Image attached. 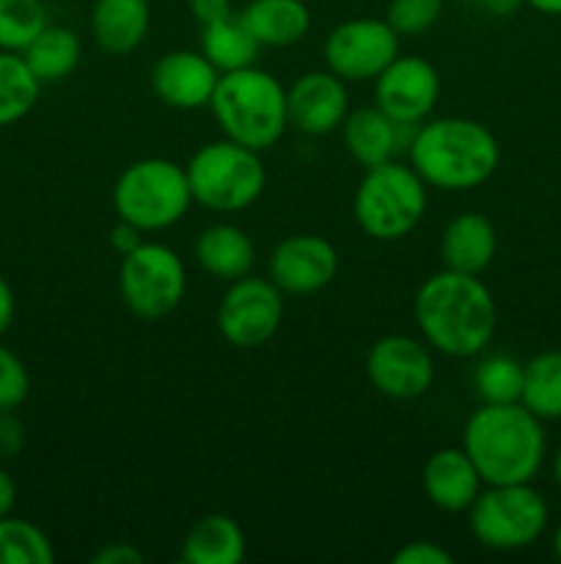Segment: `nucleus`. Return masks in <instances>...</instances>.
<instances>
[{
	"instance_id": "obj_1",
	"label": "nucleus",
	"mask_w": 561,
	"mask_h": 564,
	"mask_svg": "<svg viewBox=\"0 0 561 564\" xmlns=\"http://www.w3.org/2000/svg\"><path fill=\"white\" fill-rule=\"evenodd\" d=\"M413 314L427 345L451 358L479 356L495 336L498 308L479 275L443 270L418 286Z\"/></svg>"
},
{
	"instance_id": "obj_2",
	"label": "nucleus",
	"mask_w": 561,
	"mask_h": 564,
	"mask_svg": "<svg viewBox=\"0 0 561 564\" xmlns=\"http://www.w3.org/2000/svg\"><path fill=\"white\" fill-rule=\"evenodd\" d=\"M542 419L520 402L482 405L465 424L462 449L484 485L531 482L544 463Z\"/></svg>"
},
{
	"instance_id": "obj_3",
	"label": "nucleus",
	"mask_w": 561,
	"mask_h": 564,
	"mask_svg": "<svg viewBox=\"0 0 561 564\" xmlns=\"http://www.w3.org/2000/svg\"><path fill=\"white\" fill-rule=\"evenodd\" d=\"M407 154L427 185L440 191H471L495 174L501 147L479 121L449 116L416 127Z\"/></svg>"
},
{
	"instance_id": "obj_4",
	"label": "nucleus",
	"mask_w": 561,
	"mask_h": 564,
	"mask_svg": "<svg viewBox=\"0 0 561 564\" xmlns=\"http://www.w3.org/2000/svg\"><path fill=\"white\" fill-rule=\"evenodd\" d=\"M215 121L229 141L253 152L275 147L286 132V88L258 66L223 72L209 99Z\"/></svg>"
},
{
	"instance_id": "obj_5",
	"label": "nucleus",
	"mask_w": 561,
	"mask_h": 564,
	"mask_svg": "<svg viewBox=\"0 0 561 564\" xmlns=\"http://www.w3.org/2000/svg\"><path fill=\"white\" fill-rule=\"evenodd\" d=\"M193 202L212 213H240L264 193V163L258 152L237 141L204 143L185 165Z\"/></svg>"
},
{
	"instance_id": "obj_6",
	"label": "nucleus",
	"mask_w": 561,
	"mask_h": 564,
	"mask_svg": "<svg viewBox=\"0 0 561 564\" xmlns=\"http://www.w3.org/2000/svg\"><path fill=\"white\" fill-rule=\"evenodd\" d=\"M427 209V182L416 169L388 163L366 169L355 191V220L374 240H402L410 235Z\"/></svg>"
},
{
	"instance_id": "obj_7",
	"label": "nucleus",
	"mask_w": 561,
	"mask_h": 564,
	"mask_svg": "<svg viewBox=\"0 0 561 564\" xmlns=\"http://www.w3.org/2000/svg\"><path fill=\"white\" fill-rule=\"evenodd\" d=\"M190 204L193 193L187 174L174 160H138L113 187V207L119 220H127L141 231H160L179 224Z\"/></svg>"
},
{
	"instance_id": "obj_8",
	"label": "nucleus",
	"mask_w": 561,
	"mask_h": 564,
	"mask_svg": "<svg viewBox=\"0 0 561 564\" xmlns=\"http://www.w3.org/2000/svg\"><path fill=\"white\" fill-rule=\"evenodd\" d=\"M471 532L484 549L520 551L548 529V501L531 482L490 485L471 505Z\"/></svg>"
},
{
	"instance_id": "obj_9",
	"label": "nucleus",
	"mask_w": 561,
	"mask_h": 564,
	"mask_svg": "<svg viewBox=\"0 0 561 564\" xmlns=\"http://www.w3.org/2000/svg\"><path fill=\"white\" fill-rule=\"evenodd\" d=\"M185 264L179 253L163 242H141L135 251L121 257L119 292L135 317H168L185 297Z\"/></svg>"
},
{
	"instance_id": "obj_10",
	"label": "nucleus",
	"mask_w": 561,
	"mask_h": 564,
	"mask_svg": "<svg viewBox=\"0 0 561 564\" xmlns=\"http://www.w3.org/2000/svg\"><path fill=\"white\" fill-rule=\"evenodd\" d=\"M280 319H284V301L280 290L270 279L242 275L231 281L218 306L220 336L240 350L267 345L278 334Z\"/></svg>"
},
{
	"instance_id": "obj_11",
	"label": "nucleus",
	"mask_w": 561,
	"mask_h": 564,
	"mask_svg": "<svg viewBox=\"0 0 561 564\" xmlns=\"http://www.w3.org/2000/svg\"><path fill=\"white\" fill-rule=\"evenodd\" d=\"M399 55V33L385 20L358 17L330 31L324 39V61L341 80H377L380 72Z\"/></svg>"
},
{
	"instance_id": "obj_12",
	"label": "nucleus",
	"mask_w": 561,
	"mask_h": 564,
	"mask_svg": "<svg viewBox=\"0 0 561 564\" xmlns=\"http://www.w3.org/2000/svg\"><path fill=\"white\" fill-rule=\"evenodd\" d=\"M366 375L369 383L388 400H418L435 383L432 352L413 336H383L369 350Z\"/></svg>"
},
{
	"instance_id": "obj_13",
	"label": "nucleus",
	"mask_w": 561,
	"mask_h": 564,
	"mask_svg": "<svg viewBox=\"0 0 561 564\" xmlns=\"http://www.w3.org/2000/svg\"><path fill=\"white\" fill-rule=\"evenodd\" d=\"M438 94V69L418 55H396L374 80L377 108L396 124H421L435 110Z\"/></svg>"
},
{
	"instance_id": "obj_14",
	"label": "nucleus",
	"mask_w": 561,
	"mask_h": 564,
	"mask_svg": "<svg viewBox=\"0 0 561 564\" xmlns=\"http://www.w3.org/2000/svg\"><path fill=\"white\" fill-rule=\"evenodd\" d=\"M339 253L319 235H292L270 253V281L280 292L311 295L336 279Z\"/></svg>"
},
{
	"instance_id": "obj_15",
	"label": "nucleus",
	"mask_w": 561,
	"mask_h": 564,
	"mask_svg": "<svg viewBox=\"0 0 561 564\" xmlns=\"http://www.w3.org/2000/svg\"><path fill=\"white\" fill-rule=\"evenodd\" d=\"M346 86L333 72H306L286 88V121L302 135H328L346 119Z\"/></svg>"
},
{
	"instance_id": "obj_16",
	"label": "nucleus",
	"mask_w": 561,
	"mask_h": 564,
	"mask_svg": "<svg viewBox=\"0 0 561 564\" xmlns=\"http://www.w3.org/2000/svg\"><path fill=\"white\" fill-rule=\"evenodd\" d=\"M220 72L215 69L204 53L193 50H176L165 53L152 69V88L160 102L168 108L196 110L209 105Z\"/></svg>"
},
{
	"instance_id": "obj_17",
	"label": "nucleus",
	"mask_w": 561,
	"mask_h": 564,
	"mask_svg": "<svg viewBox=\"0 0 561 564\" xmlns=\"http://www.w3.org/2000/svg\"><path fill=\"white\" fill-rule=\"evenodd\" d=\"M418 127V124H416ZM410 124H396L391 116L374 108H358L346 113L344 124H341V135H344V147L363 169H374L388 160H394L396 152L410 147L413 135L407 138ZM416 132V130H413Z\"/></svg>"
},
{
	"instance_id": "obj_18",
	"label": "nucleus",
	"mask_w": 561,
	"mask_h": 564,
	"mask_svg": "<svg viewBox=\"0 0 561 564\" xmlns=\"http://www.w3.org/2000/svg\"><path fill=\"white\" fill-rule=\"evenodd\" d=\"M424 494L446 512H465L482 494V477L465 449H440L427 460L421 474Z\"/></svg>"
},
{
	"instance_id": "obj_19",
	"label": "nucleus",
	"mask_w": 561,
	"mask_h": 564,
	"mask_svg": "<svg viewBox=\"0 0 561 564\" xmlns=\"http://www.w3.org/2000/svg\"><path fill=\"white\" fill-rule=\"evenodd\" d=\"M498 251L495 226L479 213H462L443 229L440 237V259L446 270L482 275Z\"/></svg>"
},
{
	"instance_id": "obj_20",
	"label": "nucleus",
	"mask_w": 561,
	"mask_h": 564,
	"mask_svg": "<svg viewBox=\"0 0 561 564\" xmlns=\"http://www.w3.org/2000/svg\"><path fill=\"white\" fill-rule=\"evenodd\" d=\"M148 22V0H97L91 9L94 42L110 55L132 53L146 39Z\"/></svg>"
},
{
	"instance_id": "obj_21",
	"label": "nucleus",
	"mask_w": 561,
	"mask_h": 564,
	"mask_svg": "<svg viewBox=\"0 0 561 564\" xmlns=\"http://www.w3.org/2000/svg\"><path fill=\"white\" fill-rule=\"evenodd\" d=\"M240 17L262 47H292L311 28V11L302 0H251Z\"/></svg>"
},
{
	"instance_id": "obj_22",
	"label": "nucleus",
	"mask_w": 561,
	"mask_h": 564,
	"mask_svg": "<svg viewBox=\"0 0 561 564\" xmlns=\"http://www.w3.org/2000/svg\"><path fill=\"white\" fill-rule=\"evenodd\" d=\"M245 560V534L229 516H204L193 523L182 543L185 564H237Z\"/></svg>"
},
{
	"instance_id": "obj_23",
	"label": "nucleus",
	"mask_w": 561,
	"mask_h": 564,
	"mask_svg": "<svg viewBox=\"0 0 561 564\" xmlns=\"http://www.w3.org/2000/svg\"><path fill=\"white\" fill-rule=\"evenodd\" d=\"M196 259L204 273L220 281H237L251 273L253 242L240 226L215 224L198 235Z\"/></svg>"
},
{
	"instance_id": "obj_24",
	"label": "nucleus",
	"mask_w": 561,
	"mask_h": 564,
	"mask_svg": "<svg viewBox=\"0 0 561 564\" xmlns=\"http://www.w3.org/2000/svg\"><path fill=\"white\" fill-rule=\"evenodd\" d=\"M20 55L38 83H58L80 64V39L72 28L47 25Z\"/></svg>"
},
{
	"instance_id": "obj_25",
	"label": "nucleus",
	"mask_w": 561,
	"mask_h": 564,
	"mask_svg": "<svg viewBox=\"0 0 561 564\" xmlns=\"http://www.w3.org/2000/svg\"><path fill=\"white\" fill-rule=\"evenodd\" d=\"M258 47L262 44L248 31L240 14H231L226 20L212 22V25H204L201 31V53L207 55V61L218 72H234L253 66Z\"/></svg>"
},
{
	"instance_id": "obj_26",
	"label": "nucleus",
	"mask_w": 561,
	"mask_h": 564,
	"mask_svg": "<svg viewBox=\"0 0 561 564\" xmlns=\"http://www.w3.org/2000/svg\"><path fill=\"white\" fill-rule=\"evenodd\" d=\"M520 405L542 422L561 419V350L539 352L522 367Z\"/></svg>"
},
{
	"instance_id": "obj_27",
	"label": "nucleus",
	"mask_w": 561,
	"mask_h": 564,
	"mask_svg": "<svg viewBox=\"0 0 561 564\" xmlns=\"http://www.w3.org/2000/svg\"><path fill=\"white\" fill-rule=\"evenodd\" d=\"M42 83L20 53L0 50V127L16 124L36 105Z\"/></svg>"
},
{
	"instance_id": "obj_28",
	"label": "nucleus",
	"mask_w": 561,
	"mask_h": 564,
	"mask_svg": "<svg viewBox=\"0 0 561 564\" xmlns=\"http://www.w3.org/2000/svg\"><path fill=\"white\" fill-rule=\"evenodd\" d=\"M522 367H526V364L506 356V352H493V356L482 358L476 372H473V386H476V394L482 397L484 405H509V402H520Z\"/></svg>"
},
{
	"instance_id": "obj_29",
	"label": "nucleus",
	"mask_w": 561,
	"mask_h": 564,
	"mask_svg": "<svg viewBox=\"0 0 561 564\" xmlns=\"http://www.w3.org/2000/svg\"><path fill=\"white\" fill-rule=\"evenodd\" d=\"M47 534L25 518H0V564H53Z\"/></svg>"
},
{
	"instance_id": "obj_30",
	"label": "nucleus",
	"mask_w": 561,
	"mask_h": 564,
	"mask_svg": "<svg viewBox=\"0 0 561 564\" xmlns=\"http://www.w3.org/2000/svg\"><path fill=\"white\" fill-rule=\"evenodd\" d=\"M47 25L42 0H0V50L22 53Z\"/></svg>"
},
{
	"instance_id": "obj_31",
	"label": "nucleus",
	"mask_w": 561,
	"mask_h": 564,
	"mask_svg": "<svg viewBox=\"0 0 561 564\" xmlns=\"http://www.w3.org/2000/svg\"><path fill=\"white\" fill-rule=\"evenodd\" d=\"M443 14V0H391L385 9V22L399 36H416L429 31Z\"/></svg>"
},
{
	"instance_id": "obj_32",
	"label": "nucleus",
	"mask_w": 561,
	"mask_h": 564,
	"mask_svg": "<svg viewBox=\"0 0 561 564\" xmlns=\"http://www.w3.org/2000/svg\"><path fill=\"white\" fill-rule=\"evenodd\" d=\"M31 375L16 352L0 345V411H16L28 400Z\"/></svg>"
},
{
	"instance_id": "obj_33",
	"label": "nucleus",
	"mask_w": 561,
	"mask_h": 564,
	"mask_svg": "<svg viewBox=\"0 0 561 564\" xmlns=\"http://www.w3.org/2000/svg\"><path fill=\"white\" fill-rule=\"evenodd\" d=\"M454 556L443 551L440 545L418 540V543H407L394 554V564H451Z\"/></svg>"
},
{
	"instance_id": "obj_34",
	"label": "nucleus",
	"mask_w": 561,
	"mask_h": 564,
	"mask_svg": "<svg viewBox=\"0 0 561 564\" xmlns=\"http://www.w3.org/2000/svg\"><path fill=\"white\" fill-rule=\"evenodd\" d=\"M25 446V427L14 411H0V460H11Z\"/></svg>"
},
{
	"instance_id": "obj_35",
	"label": "nucleus",
	"mask_w": 561,
	"mask_h": 564,
	"mask_svg": "<svg viewBox=\"0 0 561 564\" xmlns=\"http://www.w3.org/2000/svg\"><path fill=\"white\" fill-rule=\"evenodd\" d=\"M94 564H141L143 554L132 543H110L91 556Z\"/></svg>"
},
{
	"instance_id": "obj_36",
	"label": "nucleus",
	"mask_w": 561,
	"mask_h": 564,
	"mask_svg": "<svg viewBox=\"0 0 561 564\" xmlns=\"http://www.w3.org/2000/svg\"><path fill=\"white\" fill-rule=\"evenodd\" d=\"M190 11L193 17L201 22V28L234 14V11H231V0H190Z\"/></svg>"
},
{
	"instance_id": "obj_37",
	"label": "nucleus",
	"mask_w": 561,
	"mask_h": 564,
	"mask_svg": "<svg viewBox=\"0 0 561 564\" xmlns=\"http://www.w3.org/2000/svg\"><path fill=\"white\" fill-rule=\"evenodd\" d=\"M141 235H143V231L138 229V226L121 220V224L113 229V235H110V246H113L116 251L121 253V257H127V253L135 251V248L143 242Z\"/></svg>"
},
{
	"instance_id": "obj_38",
	"label": "nucleus",
	"mask_w": 561,
	"mask_h": 564,
	"mask_svg": "<svg viewBox=\"0 0 561 564\" xmlns=\"http://www.w3.org/2000/svg\"><path fill=\"white\" fill-rule=\"evenodd\" d=\"M468 3L490 17H512L526 0H468Z\"/></svg>"
},
{
	"instance_id": "obj_39",
	"label": "nucleus",
	"mask_w": 561,
	"mask_h": 564,
	"mask_svg": "<svg viewBox=\"0 0 561 564\" xmlns=\"http://www.w3.org/2000/svg\"><path fill=\"white\" fill-rule=\"evenodd\" d=\"M11 319H14V292L9 281L0 275V336L11 328Z\"/></svg>"
},
{
	"instance_id": "obj_40",
	"label": "nucleus",
	"mask_w": 561,
	"mask_h": 564,
	"mask_svg": "<svg viewBox=\"0 0 561 564\" xmlns=\"http://www.w3.org/2000/svg\"><path fill=\"white\" fill-rule=\"evenodd\" d=\"M14 501H16L14 479H11L9 471H3V468H0V518L11 516V510H14Z\"/></svg>"
},
{
	"instance_id": "obj_41",
	"label": "nucleus",
	"mask_w": 561,
	"mask_h": 564,
	"mask_svg": "<svg viewBox=\"0 0 561 564\" xmlns=\"http://www.w3.org/2000/svg\"><path fill=\"white\" fill-rule=\"evenodd\" d=\"M531 9L542 11V14H550V17H561V0H526Z\"/></svg>"
},
{
	"instance_id": "obj_42",
	"label": "nucleus",
	"mask_w": 561,
	"mask_h": 564,
	"mask_svg": "<svg viewBox=\"0 0 561 564\" xmlns=\"http://www.w3.org/2000/svg\"><path fill=\"white\" fill-rule=\"evenodd\" d=\"M553 479H556V485H559V490H561V446L556 449V457H553Z\"/></svg>"
},
{
	"instance_id": "obj_43",
	"label": "nucleus",
	"mask_w": 561,
	"mask_h": 564,
	"mask_svg": "<svg viewBox=\"0 0 561 564\" xmlns=\"http://www.w3.org/2000/svg\"><path fill=\"white\" fill-rule=\"evenodd\" d=\"M553 554H556V560L561 562V523L556 527V534H553Z\"/></svg>"
}]
</instances>
